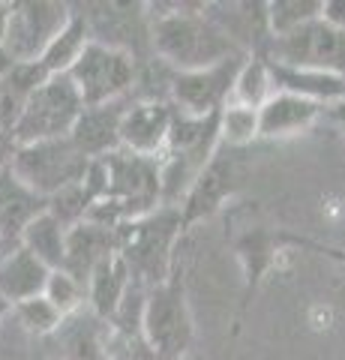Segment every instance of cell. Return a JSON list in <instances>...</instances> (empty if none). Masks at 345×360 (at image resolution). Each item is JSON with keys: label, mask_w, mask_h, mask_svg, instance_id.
Here are the masks:
<instances>
[{"label": "cell", "mask_w": 345, "mask_h": 360, "mask_svg": "<svg viewBox=\"0 0 345 360\" xmlns=\"http://www.w3.org/2000/svg\"><path fill=\"white\" fill-rule=\"evenodd\" d=\"M153 54L174 72H198L231 58H247V51L207 18L204 4H148Z\"/></svg>", "instance_id": "1"}, {"label": "cell", "mask_w": 345, "mask_h": 360, "mask_svg": "<svg viewBox=\"0 0 345 360\" xmlns=\"http://www.w3.org/2000/svg\"><path fill=\"white\" fill-rule=\"evenodd\" d=\"M181 207L162 205L160 210L117 229V255L126 262L132 283L144 285L148 291L171 276L181 258Z\"/></svg>", "instance_id": "2"}, {"label": "cell", "mask_w": 345, "mask_h": 360, "mask_svg": "<svg viewBox=\"0 0 345 360\" xmlns=\"http://www.w3.org/2000/svg\"><path fill=\"white\" fill-rule=\"evenodd\" d=\"M231 250L237 252V262L243 267V295H240V309H237L235 330L231 333H237L243 328V319H247L261 283L271 276V270L282 262V255L288 250L325 255L330 262L345 267V250H337V246H330V243L313 240V238H306V234H297L288 229H271V225H249V229H243L240 234L231 238Z\"/></svg>", "instance_id": "3"}, {"label": "cell", "mask_w": 345, "mask_h": 360, "mask_svg": "<svg viewBox=\"0 0 345 360\" xmlns=\"http://www.w3.org/2000/svg\"><path fill=\"white\" fill-rule=\"evenodd\" d=\"M219 144V115L193 117L177 111L169 144L160 153V177H162V205L181 207V201L193 189V184L216 156Z\"/></svg>", "instance_id": "4"}, {"label": "cell", "mask_w": 345, "mask_h": 360, "mask_svg": "<svg viewBox=\"0 0 345 360\" xmlns=\"http://www.w3.org/2000/svg\"><path fill=\"white\" fill-rule=\"evenodd\" d=\"M144 340L153 360H183L195 340V321L186 300L183 258H177L171 276L148 291L144 303Z\"/></svg>", "instance_id": "5"}, {"label": "cell", "mask_w": 345, "mask_h": 360, "mask_svg": "<svg viewBox=\"0 0 345 360\" xmlns=\"http://www.w3.org/2000/svg\"><path fill=\"white\" fill-rule=\"evenodd\" d=\"M91 27V39L108 45L115 51L129 54L136 63H148L153 54L150 33V6L148 4H117V0H99V4H72Z\"/></svg>", "instance_id": "6"}, {"label": "cell", "mask_w": 345, "mask_h": 360, "mask_svg": "<svg viewBox=\"0 0 345 360\" xmlns=\"http://www.w3.org/2000/svg\"><path fill=\"white\" fill-rule=\"evenodd\" d=\"M13 172L18 174L21 184H27L33 193L42 198L58 195L60 189L79 184L87 174L91 160L75 148L72 139H51V141H37V144H21L13 150Z\"/></svg>", "instance_id": "7"}, {"label": "cell", "mask_w": 345, "mask_h": 360, "mask_svg": "<svg viewBox=\"0 0 345 360\" xmlns=\"http://www.w3.org/2000/svg\"><path fill=\"white\" fill-rule=\"evenodd\" d=\"M82 111H84V99L72 78L51 75L48 82L30 96L25 115H21L18 127L13 132V144L21 148V144L66 139V135L75 129Z\"/></svg>", "instance_id": "8"}, {"label": "cell", "mask_w": 345, "mask_h": 360, "mask_svg": "<svg viewBox=\"0 0 345 360\" xmlns=\"http://www.w3.org/2000/svg\"><path fill=\"white\" fill-rule=\"evenodd\" d=\"M72 4L66 0H15L9 18L4 58L9 63H37L54 37L70 25Z\"/></svg>", "instance_id": "9"}, {"label": "cell", "mask_w": 345, "mask_h": 360, "mask_svg": "<svg viewBox=\"0 0 345 360\" xmlns=\"http://www.w3.org/2000/svg\"><path fill=\"white\" fill-rule=\"evenodd\" d=\"M70 78L79 87L84 99V108L117 103V99L132 96L138 82V63L124 51H115L108 45H99L91 39L82 60L72 66Z\"/></svg>", "instance_id": "10"}, {"label": "cell", "mask_w": 345, "mask_h": 360, "mask_svg": "<svg viewBox=\"0 0 345 360\" xmlns=\"http://www.w3.org/2000/svg\"><path fill=\"white\" fill-rule=\"evenodd\" d=\"M267 58L285 66H297V70H315L345 78V30L318 18L288 37H276Z\"/></svg>", "instance_id": "11"}, {"label": "cell", "mask_w": 345, "mask_h": 360, "mask_svg": "<svg viewBox=\"0 0 345 360\" xmlns=\"http://www.w3.org/2000/svg\"><path fill=\"white\" fill-rule=\"evenodd\" d=\"M243 150H231V148H219L216 156L210 160V165L202 172V177L193 184V189L186 193L181 201V229L183 238L195 229L198 222H204L210 217L228 205L237 195V189L243 184Z\"/></svg>", "instance_id": "12"}, {"label": "cell", "mask_w": 345, "mask_h": 360, "mask_svg": "<svg viewBox=\"0 0 345 360\" xmlns=\"http://www.w3.org/2000/svg\"><path fill=\"white\" fill-rule=\"evenodd\" d=\"M247 58H231L226 63H216L210 70H198V72H174L171 103L177 105V111L193 117L219 115L235 99V82Z\"/></svg>", "instance_id": "13"}, {"label": "cell", "mask_w": 345, "mask_h": 360, "mask_svg": "<svg viewBox=\"0 0 345 360\" xmlns=\"http://www.w3.org/2000/svg\"><path fill=\"white\" fill-rule=\"evenodd\" d=\"M108 321L91 309H82L63 319L60 328L37 345V352L48 360H108Z\"/></svg>", "instance_id": "14"}, {"label": "cell", "mask_w": 345, "mask_h": 360, "mask_svg": "<svg viewBox=\"0 0 345 360\" xmlns=\"http://www.w3.org/2000/svg\"><path fill=\"white\" fill-rule=\"evenodd\" d=\"M177 105L162 99H132L124 120H120V148L138 156L160 160V153L169 144L174 127Z\"/></svg>", "instance_id": "15"}, {"label": "cell", "mask_w": 345, "mask_h": 360, "mask_svg": "<svg viewBox=\"0 0 345 360\" xmlns=\"http://www.w3.org/2000/svg\"><path fill=\"white\" fill-rule=\"evenodd\" d=\"M48 210V198L37 195L27 184H21L13 165H0V243L6 250L21 246L27 225Z\"/></svg>", "instance_id": "16"}, {"label": "cell", "mask_w": 345, "mask_h": 360, "mask_svg": "<svg viewBox=\"0 0 345 360\" xmlns=\"http://www.w3.org/2000/svg\"><path fill=\"white\" fill-rule=\"evenodd\" d=\"M111 255H117V229H105V225L84 219L66 234V258L60 270H66L82 285H87L93 270L108 262Z\"/></svg>", "instance_id": "17"}, {"label": "cell", "mask_w": 345, "mask_h": 360, "mask_svg": "<svg viewBox=\"0 0 345 360\" xmlns=\"http://www.w3.org/2000/svg\"><path fill=\"white\" fill-rule=\"evenodd\" d=\"M129 103H132V96L82 111L70 139L87 160H103V156L120 150V120H124Z\"/></svg>", "instance_id": "18"}, {"label": "cell", "mask_w": 345, "mask_h": 360, "mask_svg": "<svg viewBox=\"0 0 345 360\" xmlns=\"http://www.w3.org/2000/svg\"><path fill=\"white\" fill-rule=\"evenodd\" d=\"M327 105L313 103V99L294 96V94H273L261 105V139H292L306 129H313L318 120L327 117Z\"/></svg>", "instance_id": "19"}, {"label": "cell", "mask_w": 345, "mask_h": 360, "mask_svg": "<svg viewBox=\"0 0 345 360\" xmlns=\"http://www.w3.org/2000/svg\"><path fill=\"white\" fill-rule=\"evenodd\" d=\"M51 270L25 246L6 250L0 255V300L18 307L25 300L46 295Z\"/></svg>", "instance_id": "20"}, {"label": "cell", "mask_w": 345, "mask_h": 360, "mask_svg": "<svg viewBox=\"0 0 345 360\" xmlns=\"http://www.w3.org/2000/svg\"><path fill=\"white\" fill-rule=\"evenodd\" d=\"M51 78V72L37 63H13L0 75V135L13 139L21 115L30 103V96Z\"/></svg>", "instance_id": "21"}, {"label": "cell", "mask_w": 345, "mask_h": 360, "mask_svg": "<svg viewBox=\"0 0 345 360\" xmlns=\"http://www.w3.org/2000/svg\"><path fill=\"white\" fill-rule=\"evenodd\" d=\"M267 63H271V78H273L276 94H294L327 108L345 103V78L330 72H315V70H297V66L276 63L271 58H267Z\"/></svg>", "instance_id": "22"}, {"label": "cell", "mask_w": 345, "mask_h": 360, "mask_svg": "<svg viewBox=\"0 0 345 360\" xmlns=\"http://www.w3.org/2000/svg\"><path fill=\"white\" fill-rule=\"evenodd\" d=\"M129 288H132V276L126 262L120 255H111L108 262H103L93 270L91 283H87V309L96 312L103 321H111V315L120 309Z\"/></svg>", "instance_id": "23"}, {"label": "cell", "mask_w": 345, "mask_h": 360, "mask_svg": "<svg viewBox=\"0 0 345 360\" xmlns=\"http://www.w3.org/2000/svg\"><path fill=\"white\" fill-rule=\"evenodd\" d=\"M91 45V27H87V21L82 18V13L72 6V18L70 25H66L54 42L48 45V51L42 54V66L51 72V75H70L72 66L82 60L84 49Z\"/></svg>", "instance_id": "24"}, {"label": "cell", "mask_w": 345, "mask_h": 360, "mask_svg": "<svg viewBox=\"0 0 345 360\" xmlns=\"http://www.w3.org/2000/svg\"><path fill=\"white\" fill-rule=\"evenodd\" d=\"M66 234H70V229H63V225L46 210L42 217H37L27 225L25 238H21V246L30 250L48 270H60L63 258H66Z\"/></svg>", "instance_id": "25"}, {"label": "cell", "mask_w": 345, "mask_h": 360, "mask_svg": "<svg viewBox=\"0 0 345 360\" xmlns=\"http://www.w3.org/2000/svg\"><path fill=\"white\" fill-rule=\"evenodd\" d=\"M273 94H276V87H273V78H271V63H267V54H249V58L243 60L240 72H237L235 99H231V103L249 105V108L261 111V105Z\"/></svg>", "instance_id": "26"}, {"label": "cell", "mask_w": 345, "mask_h": 360, "mask_svg": "<svg viewBox=\"0 0 345 360\" xmlns=\"http://www.w3.org/2000/svg\"><path fill=\"white\" fill-rule=\"evenodd\" d=\"M255 139H261L259 108L228 103L219 111V144L231 150H247Z\"/></svg>", "instance_id": "27"}, {"label": "cell", "mask_w": 345, "mask_h": 360, "mask_svg": "<svg viewBox=\"0 0 345 360\" xmlns=\"http://www.w3.org/2000/svg\"><path fill=\"white\" fill-rule=\"evenodd\" d=\"M321 13H325V0H271L267 4L273 39L313 25V21L321 18Z\"/></svg>", "instance_id": "28"}, {"label": "cell", "mask_w": 345, "mask_h": 360, "mask_svg": "<svg viewBox=\"0 0 345 360\" xmlns=\"http://www.w3.org/2000/svg\"><path fill=\"white\" fill-rule=\"evenodd\" d=\"M13 319L25 328V333L30 336V340H37V345H39L42 340H48V336L60 328L63 315L54 309V303L46 295H39V297L13 307Z\"/></svg>", "instance_id": "29"}, {"label": "cell", "mask_w": 345, "mask_h": 360, "mask_svg": "<svg viewBox=\"0 0 345 360\" xmlns=\"http://www.w3.org/2000/svg\"><path fill=\"white\" fill-rule=\"evenodd\" d=\"M93 205H96V195L87 189L84 180H79V184L66 186L58 195L48 198V213L63 225V229H75V225H82L87 217H91Z\"/></svg>", "instance_id": "30"}, {"label": "cell", "mask_w": 345, "mask_h": 360, "mask_svg": "<svg viewBox=\"0 0 345 360\" xmlns=\"http://www.w3.org/2000/svg\"><path fill=\"white\" fill-rule=\"evenodd\" d=\"M46 297L54 303L63 319L87 309V285H82L75 276H70L66 270H51L48 285H46Z\"/></svg>", "instance_id": "31"}, {"label": "cell", "mask_w": 345, "mask_h": 360, "mask_svg": "<svg viewBox=\"0 0 345 360\" xmlns=\"http://www.w3.org/2000/svg\"><path fill=\"white\" fill-rule=\"evenodd\" d=\"M0 360H37V340L13 319V312L0 324Z\"/></svg>", "instance_id": "32"}, {"label": "cell", "mask_w": 345, "mask_h": 360, "mask_svg": "<svg viewBox=\"0 0 345 360\" xmlns=\"http://www.w3.org/2000/svg\"><path fill=\"white\" fill-rule=\"evenodd\" d=\"M321 18L327 21V25L345 30V0H325V13Z\"/></svg>", "instance_id": "33"}, {"label": "cell", "mask_w": 345, "mask_h": 360, "mask_svg": "<svg viewBox=\"0 0 345 360\" xmlns=\"http://www.w3.org/2000/svg\"><path fill=\"white\" fill-rule=\"evenodd\" d=\"M9 18H13V4H4V0H0V54H4V42H6Z\"/></svg>", "instance_id": "34"}, {"label": "cell", "mask_w": 345, "mask_h": 360, "mask_svg": "<svg viewBox=\"0 0 345 360\" xmlns=\"http://www.w3.org/2000/svg\"><path fill=\"white\" fill-rule=\"evenodd\" d=\"M13 150H15L13 139H6V135H0V165H6L9 160H13Z\"/></svg>", "instance_id": "35"}, {"label": "cell", "mask_w": 345, "mask_h": 360, "mask_svg": "<svg viewBox=\"0 0 345 360\" xmlns=\"http://www.w3.org/2000/svg\"><path fill=\"white\" fill-rule=\"evenodd\" d=\"M327 117L330 120H337L339 127H342V132H345V103H339V105H333L330 111H327Z\"/></svg>", "instance_id": "36"}, {"label": "cell", "mask_w": 345, "mask_h": 360, "mask_svg": "<svg viewBox=\"0 0 345 360\" xmlns=\"http://www.w3.org/2000/svg\"><path fill=\"white\" fill-rule=\"evenodd\" d=\"M9 312H13V307H9V303H4V300H0V324H4V319H6Z\"/></svg>", "instance_id": "37"}, {"label": "cell", "mask_w": 345, "mask_h": 360, "mask_svg": "<svg viewBox=\"0 0 345 360\" xmlns=\"http://www.w3.org/2000/svg\"><path fill=\"white\" fill-rule=\"evenodd\" d=\"M9 66H13V63H9V60H6V58H4V54H0V75H4V72H6V70H9Z\"/></svg>", "instance_id": "38"}, {"label": "cell", "mask_w": 345, "mask_h": 360, "mask_svg": "<svg viewBox=\"0 0 345 360\" xmlns=\"http://www.w3.org/2000/svg\"><path fill=\"white\" fill-rule=\"evenodd\" d=\"M37 360H48V357H42V354H39V352H37Z\"/></svg>", "instance_id": "39"}, {"label": "cell", "mask_w": 345, "mask_h": 360, "mask_svg": "<svg viewBox=\"0 0 345 360\" xmlns=\"http://www.w3.org/2000/svg\"><path fill=\"white\" fill-rule=\"evenodd\" d=\"M0 255H4V243H0Z\"/></svg>", "instance_id": "40"}]
</instances>
